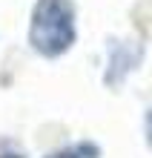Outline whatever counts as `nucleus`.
Returning <instances> with one entry per match:
<instances>
[{
	"instance_id": "nucleus-1",
	"label": "nucleus",
	"mask_w": 152,
	"mask_h": 158,
	"mask_svg": "<svg viewBox=\"0 0 152 158\" xmlns=\"http://www.w3.org/2000/svg\"><path fill=\"white\" fill-rule=\"evenodd\" d=\"M29 43L43 58H58L75 43V6L72 0H37L32 9Z\"/></svg>"
},
{
	"instance_id": "nucleus-2",
	"label": "nucleus",
	"mask_w": 152,
	"mask_h": 158,
	"mask_svg": "<svg viewBox=\"0 0 152 158\" xmlns=\"http://www.w3.org/2000/svg\"><path fill=\"white\" fill-rule=\"evenodd\" d=\"M46 158H101V150L92 141H80V144H72V147H66V150L55 152V155H46Z\"/></svg>"
},
{
	"instance_id": "nucleus-3",
	"label": "nucleus",
	"mask_w": 152,
	"mask_h": 158,
	"mask_svg": "<svg viewBox=\"0 0 152 158\" xmlns=\"http://www.w3.org/2000/svg\"><path fill=\"white\" fill-rule=\"evenodd\" d=\"M144 127H146V147L152 150V109L146 112V121H144Z\"/></svg>"
},
{
	"instance_id": "nucleus-4",
	"label": "nucleus",
	"mask_w": 152,
	"mask_h": 158,
	"mask_svg": "<svg viewBox=\"0 0 152 158\" xmlns=\"http://www.w3.org/2000/svg\"><path fill=\"white\" fill-rule=\"evenodd\" d=\"M0 158H23L20 152H0Z\"/></svg>"
}]
</instances>
